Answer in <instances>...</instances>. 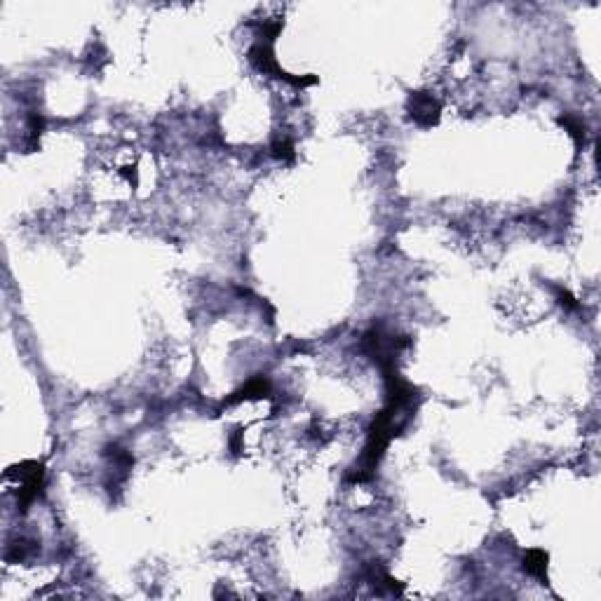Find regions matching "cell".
<instances>
[{"label":"cell","mask_w":601,"mask_h":601,"mask_svg":"<svg viewBox=\"0 0 601 601\" xmlns=\"http://www.w3.org/2000/svg\"><path fill=\"white\" fill-rule=\"evenodd\" d=\"M411 116L418 120L420 125H432L437 123V116H440V106L437 101L430 97V94H413L411 97Z\"/></svg>","instance_id":"6da1fadb"},{"label":"cell","mask_w":601,"mask_h":601,"mask_svg":"<svg viewBox=\"0 0 601 601\" xmlns=\"http://www.w3.org/2000/svg\"><path fill=\"white\" fill-rule=\"evenodd\" d=\"M524 568L531 575H538V578H545V568H548V555L543 550H533L528 552L524 559Z\"/></svg>","instance_id":"7a4b0ae2"}]
</instances>
